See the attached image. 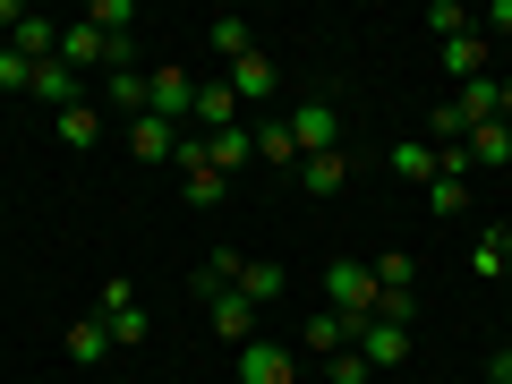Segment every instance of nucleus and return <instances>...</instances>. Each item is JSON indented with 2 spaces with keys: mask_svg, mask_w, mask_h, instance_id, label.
Segmentation results:
<instances>
[{
  "mask_svg": "<svg viewBox=\"0 0 512 384\" xmlns=\"http://www.w3.org/2000/svg\"><path fill=\"white\" fill-rule=\"evenodd\" d=\"M256 163H274V171H299V146H291V120H256Z\"/></svg>",
  "mask_w": 512,
  "mask_h": 384,
  "instance_id": "412c9836",
  "label": "nucleus"
},
{
  "mask_svg": "<svg viewBox=\"0 0 512 384\" xmlns=\"http://www.w3.org/2000/svg\"><path fill=\"white\" fill-rule=\"evenodd\" d=\"M504 274H512V248H504Z\"/></svg>",
  "mask_w": 512,
  "mask_h": 384,
  "instance_id": "4c0bfd02",
  "label": "nucleus"
},
{
  "mask_svg": "<svg viewBox=\"0 0 512 384\" xmlns=\"http://www.w3.org/2000/svg\"><path fill=\"white\" fill-rule=\"evenodd\" d=\"M436 171H444V154L436 146H427V137H402V146H393V180H436Z\"/></svg>",
  "mask_w": 512,
  "mask_h": 384,
  "instance_id": "6ab92c4d",
  "label": "nucleus"
},
{
  "mask_svg": "<svg viewBox=\"0 0 512 384\" xmlns=\"http://www.w3.org/2000/svg\"><path fill=\"white\" fill-rule=\"evenodd\" d=\"M367 274H376V291H410V282H419V265H410L402 248H384V256H367Z\"/></svg>",
  "mask_w": 512,
  "mask_h": 384,
  "instance_id": "c85d7f7f",
  "label": "nucleus"
},
{
  "mask_svg": "<svg viewBox=\"0 0 512 384\" xmlns=\"http://www.w3.org/2000/svg\"><path fill=\"white\" fill-rule=\"evenodd\" d=\"M222 77H231V94H239V103H274V86H282V77H274V60H265V52H239V60H231Z\"/></svg>",
  "mask_w": 512,
  "mask_h": 384,
  "instance_id": "9d476101",
  "label": "nucleus"
},
{
  "mask_svg": "<svg viewBox=\"0 0 512 384\" xmlns=\"http://www.w3.org/2000/svg\"><path fill=\"white\" fill-rule=\"evenodd\" d=\"M103 111H120V120H146V69H111Z\"/></svg>",
  "mask_w": 512,
  "mask_h": 384,
  "instance_id": "a211bd4d",
  "label": "nucleus"
},
{
  "mask_svg": "<svg viewBox=\"0 0 512 384\" xmlns=\"http://www.w3.org/2000/svg\"><path fill=\"white\" fill-rule=\"evenodd\" d=\"M427 26H436V43H453V35H478V18L461 9V0H427Z\"/></svg>",
  "mask_w": 512,
  "mask_h": 384,
  "instance_id": "c756f323",
  "label": "nucleus"
},
{
  "mask_svg": "<svg viewBox=\"0 0 512 384\" xmlns=\"http://www.w3.org/2000/svg\"><path fill=\"white\" fill-rule=\"evenodd\" d=\"M69 359H77V367L111 359V325H103V316H77V325H69Z\"/></svg>",
  "mask_w": 512,
  "mask_h": 384,
  "instance_id": "b1692460",
  "label": "nucleus"
},
{
  "mask_svg": "<svg viewBox=\"0 0 512 384\" xmlns=\"http://www.w3.org/2000/svg\"><path fill=\"white\" fill-rule=\"evenodd\" d=\"M282 282H291V274H282L274 256H248V265H239V299H248V308H265V299H282Z\"/></svg>",
  "mask_w": 512,
  "mask_h": 384,
  "instance_id": "f3484780",
  "label": "nucleus"
},
{
  "mask_svg": "<svg viewBox=\"0 0 512 384\" xmlns=\"http://www.w3.org/2000/svg\"><path fill=\"white\" fill-rule=\"evenodd\" d=\"M316 384H376V367H367L359 350H333V359H325V376H316Z\"/></svg>",
  "mask_w": 512,
  "mask_h": 384,
  "instance_id": "7c9ffc66",
  "label": "nucleus"
},
{
  "mask_svg": "<svg viewBox=\"0 0 512 384\" xmlns=\"http://www.w3.org/2000/svg\"><path fill=\"white\" fill-rule=\"evenodd\" d=\"M205 316H214V333H222V342H239V350L256 342V308H248V299H239V291H222V299H205Z\"/></svg>",
  "mask_w": 512,
  "mask_h": 384,
  "instance_id": "4468645a",
  "label": "nucleus"
},
{
  "mask_svg": "<svg viewBox=\"0 0 512 384\" xmlns=\"http://www.w3.org/2000/svg\"><path fill=\"white\" fill-rule=\"evenodd\" d=\"M487 26H495V35H512V0H495V9H487Z\"/></svg>",
  "mask_w": 512,
  "mask_h": 384,
  "instance_id": "c9c22d12",
  "label": "nucleus"
},
{
  "mask_svg": "<svg viewBox=\"0 0 512 384\" xmlns=\"http://www.w3.org/2000/svg\"><path fill=\"white\" fill-rule=\"evenodd\" d=\"M350 342H359V325H350V316H333V308L308 316V350H316V359H333V350H350Z\"/></svg>",
  "mask_w": 512,
  "mask_h": 384,
  "instance_id": "aec40b11",
  "label": "nucleus"
},
{
  "mask_svg": "<svg viewBox=\"0 0 512 384\" xmlns=\"http://www.w3.org/2000/svg\"><path fill=\"white\" fill-rule=\"evenodd\" d=\"M205 163H214L222 180H231V171H248V163H256V120H239V128H214V137H205Z\"/></svg>",
  "mask_w": 512,
  "mask_h": 384,
  "instance_id": "6e6552de",
  "label": "nucleus"
},
{
  "mask_svg": "<svg viewBox=\"0 0 512 384\" xmlns=\"http://www.w3.org/2000/svg\"><path fill=\"white\" fill-rule=\"evenodd\" d=\"M86 26H94L103 43H128V35H137V9H128V0H94V9H86Z\"/></svg>",
  "mask_w": 512,
  "mask_h": 384,
  "instance_id": "393cba45",
  "label": "nucleus"
},
{
  "mask_svg": "<svg viewBox=\"0 0 512 384\" xmlns=\"http://www.w3.org/2000/svg\"><path fill=\"white\" fill-rule=\"evenodd\" d=\"M470 265H478V274H487V282L504 274V231H487V239H478V248H470Z\"/></svg>",
  "mask_w": 512,
  "mask_h": 384,
  "instance_id": "473e14b6",
  "label": "nucleus"
},
{
  "mask_svg": "<svg viewBox=\"0 0 512 384\" xmlns=\"http://www.w3.org/2000/svg\"><path fill=\"white\" fill-rule=\"evenodd\" d=\"M299 376H308V367H299L282 342H248L239 350V384H299Z\"/></svg>",
  "mask_w": 512,
  "mask_h": 384,
  "instance_id": "39448f33",
  "label": "nucleus"
},
{
  "mask_svg": "<svg viewBox=\"0 0 512 384\" xmlns=\"http://www.w3.org/2000/svg\"><path fill=\"white\" fill-rule=\"evenodd\" d=\"M282 120H291L299 163H308V154H342V111H333V94H308V103H291Z\"/></svg>",
  "mask_w": 512,
  "mask_h": 384,
  "instance_id": "f03ea898",
  "label": "nucleus"
},
{
  "mask_svg": "<svg viewBox=\"0 0 512 384\" xmlns=\"http://www.w3.org/2000/svg\"><path fill=\"white\" fill-rule=\"evenodd\" d=\"M94 316H103V325H111V350H137V342H146V308H137V291H128V274H111L103 282V291H94Z\"/></svg>",
  "mask_w": 512,
  "mask_h": 384,
  "instance_id": "7ed1b4c3",
  "label": "nucleus"
},
{
  "mask_svg": "<svg viewBox=\"0 0 512 384\" xmlns=\"http://www.w3.org/2000/svg\"><path fill=\"white\" fill-rule=\"evenodd\" d=\"M350 350H359L367 367H402V359H410V325H384V316H367Z\"/></svg>",
  "mask_w": 512,
  "mask_h": 384,
  "instance_id": "0eeeda50",
  "label": "nucleus"
},
{
  "mask_svg": "<svg viewBox=\"0 0 512 384\" xmlns=\"http://www.w3.org/2000/svg\"><path fill=\"white\" fill-rule=\"evenodd\" d=\"M180 188H188V205H197V214H214V205L231 197V180H222L214 163H188V171H180Z\"/></svg>",
  "mask_w": 512,
  "mask_h": 384,
  "instance_id": "5701e85b",
  "label": "nucleus"
},
{
  "mask_svg": "<svg viewBox=\"0 0 512 384\" xmlns=\"http://www.w3.org/2000/svg\"><path fill=\"white\" fill-rule=\"evenodd\" d=\"M9 52H18V60H35V69H43V60H60V18L26 9V18H18V35H9Z\"/></svg>",
  "mask_w": 512,
  "mask_h": 384,
  "instance_id": "1a4fd4ad",
  "label": "nucleus"
},
{
  "mask_svg": "<svg viewBox=\"0 0 512 384\" xmlns=\"http://www.w3.org/2000/svg\"><path fill=\"white\" fill-rule=\"evenodd\" d=\"M18 18H26V0H0V43L18 35Z\"/></svg>",
  "mask_w": 512,
  "mask_h": 384,
  "instance_id": "72a5a7b5",
  "label": "nucleus"
},
{
  "mask_svg": "<svg viewBox=\"0 0 512 384\" xmlns=\"http://www.w3.org/2000/svg\"><path fill=\"white\" fill-rule=\"evenodd\" d=\"M205 43H214V52H222V69H231L239 52H256V35H248V18H239V9H222V18L205 26Z\"/></svg>",
  "mask_w": 512,
  "mask_h": 384,
  "instance_id": "4be33fe9",
  "label": "nucleus"
},
{
  "mask_svg": "<svg viewBox=\"0 0 512 384\" xmlns=\"http://www.w3.org/2000/svg\"><path fill=\"white\" fill-rule=\"evenodd\" d=\"M453 111H461V128H487V120H495V77H470Z\"/></svg>",
  "mask_w": 512,
  "mask_h": 384,
  "instance_id": "cd10ccee",
  "label": "nucleus"
},
{
  "mask_svg": "<svg viewBox=\"0 0 512 384\" xmlns=\"http://www.w3.org/2000/svg\"><path fill=\"white\" fill-rule=\"evenodd\" d=\"M26 94H35V103H52V111H69V103H86V77H77V69H60V60H43Z\"/></svg>",
  "mask_w": 512,
  "mask_h": 384,
  "instance_id": "ddd939ff",
  "label": "nucleus"
},
{
  "mask_svg": "<svg viewBox=\"0 0 512 384\" xmlns=\"http://www.w3.org/2000/svg\"><path fill=\"white\" fill-rule=\"evenodd\" d=\"M248 111H239V94H231V77H197V137H214V128H239Z\"/></svg>",
  "mask_w": 512,
  "mask_h": 384,
  "instance_id": "423d86ee",
  "label": "nucleus"
},
{
  "mask_svg": "<svg viewBox=\"0 0 512 384\" xmlns=\"http://www.w3.org/2000/svg\"><path fill=\"white\" fill-rule=\"evenodd\" d=\"M504 248H512V222H504Z\"/></svg>",
  "mask_w": 512,
  "mask_h": 384,
  "instance_id": "58836bf2",
  "label": "nucleus"
},
{
  "mask_svg": "<svg viewBox=\"0 0 512 384\" xmlns=\"http://www.w3.org/2000/svg\"><path fill=\"white\" fill-rule=\"evenodd\" d=\"M52 120H60V146H69V154L103 146V103H94V94H86V103H69V111H52Z\"/></svg>",
  "mask_w": 512,
  "mask_h": 384,
  "instance_id": "f8f14e48",
  "label": "nucleus"
},
{
  "mask_svg": "<svg viewBox=\"0 0 512 384\" xmlns=\"http://www.w3.org/2000/svg\"><path fill=\"white\" fill-rule=\"evenodd\" d=\"M495 120L512 128V77H495Z\"/></svg>",
  "mask_w": 512,
  "mask_h": 384,
  "instance_id": "f704fd0d",
  "label": "nucleus"
},
{
  "mask_svg": "<svg viewBox=\"0 0 512 384\" xmlns=\"http://www.w3.org/2000/svg\"><path fill=\"white\" fill-rule=\"evenodd\" d=\"M427 205H436V214H470V171H436V180H427Z\"/></svg>",
  "mask_w": 512,
  "mask_h": 384,
  "instance_id": "bb28decb",
  "label": "nucleus"
},
{
  "mask_svg": "<svg viewBox=\"0 0 512 384\" xmlns=\"http://www.w3.org/2000/svg\"><path fill=\"white\" fill-rule=\"evenodd\" d=\"M299 188H308V197H342L350 188V154H308V163H299Z\"/></svg>",
  "mask_w": 512,
  "mask_h": 384,
  "instance_id": "dca6fc26",
  "label": "nucleus"
},
{
  "mask_svg": "<svg viewBox=\"0 0 512 384\" xmlns=\"http://www.w3.org/2000/svg\"><path fill=\"white\" fill-rule=\"evenodd\" d=\"M376 274H367V256H333L325 265V308L333 316H350V325H367V316H376Z\"/></svg>",
  "mask_w": 512,
  "mask_h": 384,
  "instance_id": "f257e3e1",
  "label": "nucleus"
},
{
  "mask_svg": "<svg viewBox=\"0 0 512 384\" xmlns=\"http://www.w3.org/2000/svg\"><path fill=\"white\" fill-rule=\"evenodd\" d=\"M26 86H35V60H18L9 43H0V94H26Z\"/></svg>",
  "mask_w": 512,
  "mask_h": 384,
  "instance_id": "2f4dec72",
  "label": "nucleus"
},
{
  "mask_svg": "<svg viewBox=\"0 0 512 384\" xmlns=\"http://www.w3.org/2000/svg\"><path fill=\"white\" fill-rule=\"evenodd\" d=\"M436 52H444V77H453V86L487 77V35H453V43H436Z\"/></svg>",
  "mask_w": 512,
  "mask_h": 384,
  "instance_id": "2eb2a0df",
  "label": "nucleus"
},
{
  "mask_svg": "<svg viewBox=\"0 0 512 384\" xmlns=\"http://www.w3.org/2000/svg\"><path fill=\"white\" fill-rule=\"evenodd\" d=\"M299 384H316V376H299Z\"/></svg>",
  "mask_w": 512,
  "mask_h": 384,
  "instance_id": "ea45409f",
  "label": "nucleus"
},
{
  "mask_svg": "<svg viewBox=\"0 0 512 384\" xmlns=\"http://www.w3.org/2000/svg\"><path fill=\"white\" fill-rule=\"evenodd\" d=\"M487 384H512V350H495V367H487Z\"/></svg>",
  "mask_w": 512,
  "mask_h": 384,
  "instance_id": "e433bc0d",
  "label": "nucleus"
},
{
  "mask_svg": "<svg viewBox=\"0 0 512 384\" xmlns=\"http://www.w3.org/2000/svg\"><path fill=\"white\" fill-rule=\"evenodd\" d=\"M146 111L171 120V128H188V120H197V77H188V69H146Z\"/></svg>",
  "mask_w": 512,
  "mask_h": 384,
  "instance_id": "20e7f679",
  "label": "nucleus"
},
{
  "mask_svg": "<svg viewBox=\"0 0 512 384\" xmlns=\"http://www.w3.org/2000/svg\"><path fill=\"white\" fill-rule=\"evenodd\" d=\"M461 154H470V163H512V128H504V120L470 128V137H461Z\"/></svg>",
  "mask_w": 512,
  "mask_h": 384,
  "instance_id": "a878e982",
  "label": "nucleus"
},
{
  "mask_svg": "<svg viewBox=\"0 0 512 384\" xmlns=\"http://www.w3.org/2000/svg\"><path fill=\"white\" fill-rule=\"evenodd\" d=\"M128 154H137V163H171V154H180V128L146 111V120H128Z\"/></svg>",
  "mask_w": 512,
  "mask_h": 384,
  "instance_id": "9b49d317",
  "label": "nucleus"
}]
</instances>
